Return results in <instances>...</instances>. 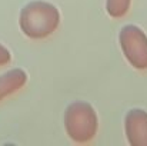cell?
<instances>
[{
	"instance_id": "7",
	"label": "cell",
	"mask_w": 147,
	"mask_h": 146,
	"mask_svg": "<svg viewBox=\"0 0 147 146\" xmlns=\"http://www.w3.org/2000/svg\"><path fill=\"white\" fill-rule=\"evenodd\" d=\"M10 62H11V53H10V50L0 43V66L9 65Z\"/></svg>"
},
{
	"instance_id": "4",
	"label": "cell",
	"mask_w": 147,
	"mask_h": 146,
	"mask_svg": "<svg viewBox=\"0 0 147 146\" xmlns=\"http://www.w3.org/2000/svg\"><path fill=\"white\" fill-rule=\"evenodd\" d=\"M124 133L130 146H147V112L144 109L133 107L126 113Z\"/></svg>"
},
{
	"instance_id": "2",
	"label": "cell",
	"mask_w": 147,
	"mask_h": 146,
	"mask_svg": "<svg viewBox=\"0 0 147 146\" xmlns=\"http://www.w3.org/2000/svg\"><path fill=\"white\" fill-rule=\"evenodd\" d=\"M63 122L67 136L76 143L90 142L98 129V117L94 107L83 100H76L66 107Z\"/></svg>"
},
{
	"instance_id": "1",
	"label": "cell",
	"mask_w": 147,
	"mask_h": 146,
	"mask_svg": "<svg viewBox=\"0 0 147 146\" xmlns=\"http://www.w3.org/2000/svg\"><path fill=\"white\" fill-rule=\"evenodd\" d=\"M60 24L59 9L46 0H32L26 3L19 14V26L29 39H45Z\"/></svg>"
},
{
	"instance_id": "6",
	"label": "cell",
	"mask_w": 147,
	"mask_h": 146,
	"mask_svg": "<svg viewBox=\"0 0 147 146\" xmlns=\"http://www.w3.org/2000/svg\"><path fill=\"white\" fill-rule=\"evenodd\" d=\"M131 0H106V12L113 19H121L130 10Z\"/></svg>"
},
{
	"instance_id": "3",
	"label": "cell",
	"mask_w": 147,
	"mask_h": 146,
	"mask_svg": "<svg viewBox=\"0 0 147 146\" xmlns=\"http://www.w3.org/2000/svg\"><path fill=\"white\" fill-rule=\"evenodd\" d=\"M119 45L129 62L137 70H147V35L136 24H126L119 32Z\"/></svg>"
},
{
	"instance_id": "5",
	"label": "cell",
	"mask_w": 147,
	"mask_h": 146,
	"mask_svg": "<svg viewBox=\"0 0 147 146\" xmlns=\"http://www.w3.org/2000/svg\"><path fill=\"white\" fill-rule=\"evenodd\" d=\"M26 82H27V73L20 67L10 69L3 75H0V102L20 90L26 85Z\"/></svg>"
}]
</instances>
